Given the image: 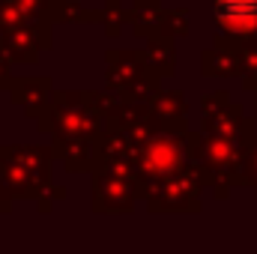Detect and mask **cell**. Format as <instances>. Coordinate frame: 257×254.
Instances as JSON below:
<instances>
[{
	"mask_svg": "<svg viewBox=\"0 0 257 254\" xmlns=\"http://www.w3.org/2000/svg\"><path fill=\"white\" fill-rule=\"evenodd\" d=\"M218 18L224 24H230L233 30H245V27L257 24V0H221Z\"/></svg>",
	"mask_w": 257,
	"mask_h": 254,
	"instance_id": "obj_1",
	"label": "cell"
}]
</instances>
